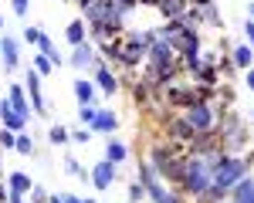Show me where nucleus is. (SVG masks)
Wrapping results in <instances>:
<instances>
[{"instance_id": "nucleus-1", "label": "nucleus", "mask_w": 254, "mask_h": 203, "mask_svg": "<svg viewBox=\"0 0 254 203\" xmlns=\"http://www.w3.org/2000/svg\"><path fill=\"white\" fill-rule=\"evenodd\" d=\"M180 193L196 200L207 186H210V156H196V152H183V176H180Z\"/></svg>"}, {"instance_id": "nucleus-2", "label": "nucleus", "mask_w": 254, "mask_h": 203, "mask_svg": "<svg viewBox=\"0 0 254 203\" xmlns=\"http://www.w3.org/2000/svg\"><path fill=\"white\" fill-rule=\"evenodd\" d=\"M244 173H251L248 156H231V152H214L210 156V183L220 190H231Z\"/></svg>"}, {"instance_id": "nucleus-3", "label": "nucleus", "mask_w": 254, "mask_h": 203, "mask_svg": "<svg viewBox=\"0 0 254 203\" xmlns=\"http://www.w3.org/2000/svg\"><path fill=\"white\" fill-rule=\"evenodd\" d=\"M217 136H220V152H231V156H244V149H248V129L241 125L234 112H227L224 119H217Z\"/></svg>"}, {"instance_id": "nucleus-4", "label": "nucleus", "mask_w": 254, "mask_h": 203, "mask_svg": "<svg viewBox=\"0 0 254 203\" xmlns=\"http://www.w3.org/2000/svg\"><path fill=\"white\" fill-rule=\"evenodd\" d=\"M183 119L190 122V129L193 132H207V129H217V119H220V112H217V105L214 102H190L183 112H180Z\"/></svg>"}, {"instance_id": "nucleus-5", "label": "nucleus", "mask_w": 254, "mask_h": 203, "mask_svg": "<svg viewBox=\"0 0 254 203\" xmlns=\"http://www.w3.org/2000/svg\"><path fill=\"white\" fill-rule=\"evenodd\" d=\"M20 64H24L20 38H14V34H0V71H3V75H14Z\"/></svg>"}, {"instance_id": "nucleus-6", "label": "nucleus", "mask_w": 254, "mask_h": 203, "mask_svg": "<svg viewBox=\"0 0 254 203\" xmlns=\"http://www.w3.org/2000/svg\"><path fill=\"white\" fill-rule=\"evenodd\" d=\"M119 64H122V68H129V71H136L139 64H146V44H139L136 38L122 34V48H119Z\"/></svg>"}, {"instance_id": "nucleus-7", "label": "nucleus", "mask_w": 254, "mask_h": 203, "mask_svg": "<svg viewBox=\"0 0 254 203\" xmlns=\"http://www.w3.org/2000/svg\"><path fill=\"white\" fill-rule=\"evenodd\" d=\"M64 61H68L75 71H81V75H85V71H95L98 51H95V44H92V41H81V44H75V48H71V54H68Z\"/></svg>"}, {"instance_id": "nucleus-8", "label": "nucleus", "mask_w": 254, "mask_h": 203, "mask_svg": "<svg viewBox=\"0 0 254 203\" xmlns=\"http://www.w3.org/2000/svg\"><path fill=\"white\" fill-rule=\"evenodd\" d=\"M24 92H27V99H31L34 115L44 119V115H48V105H44V92H41V75L34 71V68H27V71H24Z\"/></svg>"}, {"instance_id": "nucleus-9", "label": "nucleus", "mask_w": 254, "mask_h": 203, "mask_svg": "<svg viewBox=\"0 0 254 203\" xmlns=\"http://www.w3.org/2000/svg\"><path fill=\"white\" fill-rule=\"evenodd\" d=\"M92 75H95L92 81H95V88L102 92V95H119L122 81H119V75H116V71H112V68H109V64H105L102 58L95 61V71H92Z\"/></svg>"}, {"instance_id": "nucleus-10", "label": "nucleus", "mask_w": 254, "mask_h": 203, "mask_svg": "<svg viewBox=\"0 0 254 203\" xmlns=\"http://www.w3.org/2000/svg\"><path fill=\"white\" fill-rule=\"evenodd\" d=\"M88 176H92V186H95L98 193H105V190L119 180V166H116V162H109V159H98L95 166H92Z\"/></svg>"}, {"instance_id": "nucleus-11", "label": "nucleus", "mask_w": 254, "mask_h": 203, "mask_svg": "<svg viewBox=\"0 0 254 203\" xmlns=\"http://www.w3.org/2000/svg\"><path fill=\"white\" fill-rule=\"evenodd\" d=\"M7 99H10V105H14V112H17V115L27 122V125H31V119H34V108H31V99H27V92H24V85H20V81H10Z\"/></svg>"}, {"instance_id": "nucleus-12", "label": "nucleus", "mask_w": 254, "mask_h": 203, "mask_svg": "<svg viewBox=\"0 0 254 203\" xmlns=\"http://www.w3.org/2000/svg\"><path fill=\"white\" fill-rule=\"evenodd\" d=\"M0 125H3V129H10V132H24V129H31V125L20 119L17 112H14V105H10V99H7V95L0 99Z\"/></svg>"}, {"instance_id": "nucleus-13", "label": "nucleus", "mask_w": 254, "mask_h": 203, "mask_svg": "<svg viewBox=\"0 0 254 203\" xmlns=\"http://www.w3.org/2000/svg\"><path fill=\"white\" fill-rule=\"evenodd\" d=\"M71 92H75V102H78V105H92V102L98 99L95 81H92V78H85V75H78V78L71 81ZM95 105H98V102H95Z\"/></svg>"}, {"instance_id": "nucleus-14", "label": "nucleus", "mask_w": 254, "mask_h": 203, "mask_svg": "<svg viewBox=\"0 0 254 203\" xmlns=\"http://www.w3.org/2000/svg\"><path fill=\"white\" fill-rule=\"evenodd\" d=\"M166 136H170V142H187L190 146V139H193L196 132L190 129V122L183 119V115H173V119L166 122Z\"/></svg>"}, {"instance_id": "nucleus-15", "label": "nucleus", "mask_w": 254, "mask_h": 203, "mask_svg": "<svg viewBox=\"0 0 254 203\" xmlns=\"http://www.w3.org/2000/svg\"><path fill=\"white\" fill-rule=\"evenodd\" d=\"M227 200H237V203H254V176L244 173L241 180L227 190Z\"/></svg>"}, {"instance_id": "nucleus-16", "label": "nucleus", "mask_w": 254, "mask_h": 203, "mask_svg": "<svg viewBox=\"0 0 254 203\" xmlns=\"http://www.w3.org/2000/svg\"><path fill=\"white\" fill-rule=\"evenodd\" d=\"M116 129H119V115L112 112V108H102V105H98L95 122H92V132H98V136H112Z\"/></svg>"}, {"instance_id": "nucleus-17", "label": "nucleus", "mask_w": 254, "mask_h": 203, "mask_svg": "<svg viewBox=\"0 0 254 203\" xmlns=\"http://www.w3.org/2000/svg\"><path fill=\"white\" fill-rule=\"evenodd\" d=\"M176 54L183 58V54H196L200 51V31H193V27H183V34L173 41Z\"/></svg>"}, {"instance_id": "nucleus-18", "label": "nucleus", "mask_w": 254, "mask_h": 203, "mask_svg": "<svg viewBox=\"0 0 254 203\" xmlns=\"http://www.w3.org/2000/svg\"><path fill=\"white\" fill-rule=\"evenodd\" d=\"M231 64H234L237 71H248L254 64V51L248 41H237V44H231Z\"/></svg>"}, {"instance_id": "nucleus-19", "label": "nucleus", "mask_w": 254, "mask_h": 203, "mask_svg": "<svg viewBox=\"0 0 254 203\" xmlns=\"http://www.w3.org/2000/svg\"><path fill=\"white\" fill-rule=\"evenodd\" d=\"M129 152H132V149H129L122 139H116V136H105V159H109V162L122 166V162L129 159Z\"/></svg>"}, {"instance_id": "nucleus-20", "label": "nucleus", "mask_w": 254, "mask_h": 203, "mask_svg": "<svg viewBox=\"0 0 254 203\" xmlns=\"http://www.w3.org/2000/svg\"><path fill=\"white\" fill-rule=\"evenodd\" d=\"M200 24H203V27H214V31H220V27H224V17H220V10H217L214 0L200 3Z\"/></svg>"}, {"instance_id": "nucleus-21", "label": "nucleus", "mask_w": 254, "mask_h": 203, "mask_svg": "<svg viewBox=\"0 0 254 203\" xmlns=\"http://www.w3.org/2000/svg\"><path fill=\"white\" fill-rule=\"evenodd\" d=\"M64 38H68V44H71V48H75V44H81V41H88V24H85V17L68 20V27H64Z\"/></svg>"}, {"instance_id": "nucleus-22", "label": "nucleus", "mask_w": 254, "mask_h": 203, "mask_svg": "<svg viewBox=\"0 0 254 203\" xmlns=\"http://www.w3.org/2000/svg\"><path fill=\"white\" fill-rule=\"evenodd\" d=\"M187 7H190V0H156V10H159V17H163V20L180 17Z\"/></svg>"}, {"instance_id": "nucleus-23", "label": "nucleus", "mask_w": 254, "mask_h": 203, "mask_svg": "<svg viewBox=\"0 0 254 203\" xmlns=\"http://www.w3.org/2000/svg\"><path fill=\"white\" fill-rule=\"evenodd\" d=\"M31 186H34V180H31L24 169H17V173H10V176H7V190H17V193L27 197V193H31Z\"/></svg>"}, {"instance_id": "nucleus-24", "label": "nucleus", "mask_w": 254, "mask_h": 203, "mask_svg": "<svg viewBox=\"0 0 254 203\" xmlns=\"http://www.w3.org/2000/svg\"><path fill=\"white\" fill-rule=\"evenodd\" d=\"M156 34H159L163 41H170V44H173V41L180 38V34H183V24H180V17H173V20H163V24L156 27Z\"/></svg>"}, {"instance_id": "nucleus-25", "label": "nucleus", "mask_w": 254, "mask_h": 203, "mask_svg": "<svg viewBox=\"0 0 254 203\" xmlns=\"http://www.w3.org/2000/svg\"><path fill=\"white\" fill-rule=\"evenodd\" d=\"M48 142H51V146H68V142H71V136H68V125L55 122V125L48 129Z\"/></svg>"}, {"instance_id": "nucleus-26", "label": "nucleus", "mask_w": 254, "mask_h": 203, "mask_svg": "<svg viewBox=\"0 0 254 203\" xmlns=\"http://www.w3.org/2000/svg\"><path fill=\"white\" fill-rule=\"evenodd\" d=\"M64 173H68V176H75V180H81V183L92 180V176H88V169H81V162L75 159V156H64Z\"/></svg>"}, {"instance_id": "nucleus-27", "label": "nucleus", "mask_w": 254, "mask_h": 203, "mask_svg": "<svg viewBox=\"0 0 254 203\" xmlns=\"http://www.w3.org/2000/svg\"><path fill=\"white\" fill-rule=\"evenodd\" d=\"M14 152H20V156H34V139H31V132H27V129H24V132H17Z\"/></svg>"}, {"instance_id": "nucleus-28", "label": "nucleus", "mask_w": 254, "mask_h": 203, "mask_svg": "<svg viewBox=\"0 0 254 203\" xmlns=\"http://www.w3.org/2000/svg\"><path fill=\"white\" fill-rule=\"evenodd\" d=\"M136 180L142 183V186H149V183H156L159 180V173L149 166V162H136Z\"/></svg>"}, {"instance_id": "nucleus-29", "label": "nucleus", "mask_w": 254, "mask_h": 203, "mask_svg": "<svg viewBox=\"0 0 254 203\" xmlns=\"http://www.w3.org/2000/svg\"><path fill=\"white\" fill-rule=\"evenodd\" d=\"M31 68L38 71L41 78H48V75H55V64H51V58H48V54H34V61H31Z\"/></svg>"}, {"instance_id": "nucleus-30", "label": "nucleus", "mask_w": 254, "mask_h": 203, "mask_svg": "<svg viewBox=\"0 0 254 203\" xmlns=\"http://www.w3.org/2000/svg\"><path fill=\"white\" fill-rule=\"evenodd\" d=\"M68 136H71V142H78V146H88L95 132H92L88 125H78V129H68Z\"/></svg>"}, {"instance_id": "nucleus-31", "label": "nucleus", "mask_w": 254, "mask_h": 203, "mask_svg": "<svg viewBox=\"0 0 254 203\" xmlns=\"http://www.w3.org/2000/svg\"><path fill=\"white\" fill-rule=\"evenodd\" d=\"M95 112H98L95 102H92V105H78V125H88V129H92V122H95Z\"/></svg>"}, {"instance_id": "nucleus-32", "label": "nucleus", "mask_w": 254, "mask_h": 203, "mask_svg": "<svg viewBox=\"0 0 254 203\" xmlns=\"http://www.w3.org/2000/svg\"><path fill=\"white\" fill-rule=\"evenodd\" d=\"M126 197H129V203H142V200H146V186H142L139 180H132V183H129V190H126Z\"/></svg>"}, {"instance_id": "nucleus-33", "label": "nucleus", "mask_w": 254, "mask_h": 203, "mask_svg": "<svg viewBox=\"0 0 254 203\" xmlns=\"http://www.w3.org/2000/svg\"><path fill=\"white\" fill-rule=\"evenodd\" d=\"M48 200H51V190L34 183V186H31V200H27V203H48Z\"/></svg>"}, {"instance_id": "nucleus-34", "label": "nucleus", "mask_w": 254, "mask_h": 203, "mask_svg": "<svg viewBox=\"0 0 254 203\" xmlns=\"http://www.w3.org/2000/svg\"><path fill=\"white\" fill-rule=\"evenodd\" d=\"M14 142H17V132H10V129H3V125H0V149H3V152H10V149H14Z\"/></svg>"}, {"instance_id": "nucleus-35", "label": "nucleus", "mask_w": 254, "mask_h": 203, "mask_svg": "<svg viewBox=\"0 0 254 203\" xmlns=\"http://www.w3.org/2000/svg\"><path fill=\"white\" fill-rule=\"evenodd\" d=\"M183 200H187L183 193H176V190H170V186H166V190H163V193H159L153 203H183Z\"/></svg>"}, {"instance_id": "nucleus-36", "label": "nucleus", "mask_w": 254, "mask_h": 203, "mask_svg": "<svg viewBox=\"0 0 254 203\" xmlns=\"http://www.w3.org/2000/svg\"><path fill=\"white\" fill-rule=\"evenodd\" d=\"M38 41H41L38 27H24V31H20V44H34V48H38Z\"/></svg>"}, {"instance_id": "nucleus-37", "label": "nucleus", "mask_w": 254, "mask_h": 203, "mask_svg": "<svg viewBox=\"0 0 254 203\" xmlns=\"http://www.w3.org/2000/svg\"><path fill=\"white\" fill-rule=\"evenodd\" d=\"M10 7H14V17L27 20V10H31V0H10Z\"/></svg>"}, {"instance_id": "nucleus-38", "label": "nucleus", "mask_w": 254, "mask_h": 203, "mask_svg": "<svg viewBox=\"0 0 254 203\" xmlns=\"http://www.w3.org/2000/svg\"><path fill=\"white\" fill-rule=\"evenodd\" d=\"M244 41L251 44V51H254V20H248V24H244Z\"/></svg>"}, {"instance_id": "nucleus-39", "label": "nucleus", "mask_w": 254, "mask_h": 203, "mask_svg": "<svg viewBox=\"0 0 254 203\" xmlns=\"http://www.w3.org/2000/svg\"><path fill=\"white\" fill-rule=\"evenodd\" d=\"M7 203H27V197L17 193V190H7Z\"/></svg>"}, {"instance_id": "nucleus-40", "label": "nucleus", "mask_w": 254, "mask_h": 203, "mask_svg": "<svg viewBox=\"0 0 254 203\" xmlns=\"http://www.w3.org/2000/svg\"><path fill=\"white\" fill-rule=\"evenodd\" d=\"M244 85H248V88H251V92H254V64H251V68H248V71H244Z\"/></svg>"}, {"instance_id": "nucleus-41", "label": "nucleus", "mask_w": 254, "mask_h": 203, "mask_svg": "<svg viewBox=\"0 0 254 203\" xmlns=\"http://www.w3.org/2000/svg\"><path fill=\"white\" fill-rule=\"evenodd\" d=\"M61 203H81V197H75V193H61Z\"/></svg>"}, {"instance_id": "nucleus-42", "label": "nucleus", "mask_w": 254, "mask_h": 203, "mask_svg": "<svg viewBox=\"0 0 254 203\" xmlns=\"http://www.w3.org/2000/svg\"><path fill=\"white\" fill-rule=\"evenodd\" d=\"M248 20H254V3H248Z\"/></svg>"}, {"instance_id": "nucleus-43", "label": "nucleus", "mask_w": 254, "mask_h": 203, "mask_svg": "<svg viewBox=\"0 0 254 203\" xmlns=\"http://www.w3.org/2000/svg\"><path fill=\"white\" fill-rule=\"evenodd\" d=\"M48 203H61V193H51V200Z\"/></svg>"}, {"instance_id": "nucleus-44", "label": "nucleus", "mask_w": 254, "mask_h": 203, "mask_svg": "<svg viewBox=\"0 0 254 203\" xmlns=\"http://www.w3.org/2000/svg\"><path fill=\"white\" fill-rule=\"evenodd\" d=\"M81 203H98V200H92V197H81Z\"/></svg>"}, {"instance_id": "nucleus-45", "label": "nucleus", "mask_w": 254, "mask_h": 203, "mask_svg": "<svg viewBox=\"0 0 254 203\" xmlns=\"http://www.w3.org/2000/svg\"><path fill=\"white\" fill-rule=\"evenodd\" d=\"M0 34H3V14H0Z\"/></svg>"}, {"instance_id": "nucleus-46", "label": "nucleus", "mask_w": 254, "mask_h": 203, "mask_svg": "<svg viewBox=\"0 0 254 203\" xmlns=\"http://www.w3.org/2000/svg\"><path fill=\"white\" fill-rule=\"evenodd\" d=\"M139 3H156V0H139Z\"/></svg>"}, {"instance_id": "nucleus-47", "label": "nucleus", "mask_w": 254, "mask_h": 203, "mask_svg": "<svg viewBox=\"0 0 254 203\" xmlns=\"http://www.w3.org/2000/svg\"><path fill=\"white\" fill-rule=\"evenodd\" d=\"M227 203H237V200H227Z\"/></svg>"}, {"instance_id": "nucleus-48", "label": "nucleus", "mask_w": 254, "mask_h": 203, "mask_svg": "<svg viewBox=\"0 0 254 203\" xmlns=\"http://www.w3.org/2000/svg\"><path fill=\"white\" fill-rule=\"evenodd\" d=\"M0 203H7V200H0Z\"/></svg>"}, {"instance_id": "nucleus-49", "label": "nucleus", "mask_w": 254, "mask_h": 203, "mask_svg": "<svg viewBox=\"0 0 254 203\" xmlns=\"http://www.w3.org/2000/svg\"><path fill=\"white\" fill-rule=\"evenodd\" d=\"M251 115H254V112H251Z\"/></svg>"}]
</instances>
